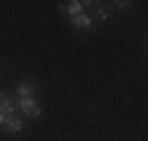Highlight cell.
Here are the masks:
<instances>
[{
  "instance_id": "obj_1",
  "label": "cell",
  "mask_w": 148,
  "mask_h": 141,
  "mask_svg": "<svg viewBox=\"0 0 148 141\" xmlns=\"http://www.w3.org/2000/svg\"><path fill=\"white\" fill-rule=\"evenodd\" d=\"M16 108H21L28 118H40V115H42V108L35 103V97H31V99H19V101H16Z\"/></svg>"
},
{
  "instance_id": "obj_2",
  "label": "cell",
  "mask_w": 148,
  "mask_h": 141,
  "mask_svg": "<svg viewBox=\"0 0 148 141\" xmlns=\"http://www.w3.org/2000/svg\"><path fill=\"white\" fill-rule=\"evenodd\" d=\"M0 113H5V115L16 113V99L10 92H0Z\"/></svg>"
},
{
  "instance_id": "obj_3",
  "label": "cell",
  "mask_w": 148,
  "mask_h": 141,
  "mask_svg": "<svg viewBox=\"0 0 148 141\" xmlns=\"http://www.w3.org/2000/svg\"><path fill=\"white\" fill-rule=\"evenodd\" d=\"M87 5H94V3H80V0H71V3L61 5V10H64V12H66V14L71 16V19H73V16H78V14H82Z\"/></svg>"
},
{
  "instance_id": "obj_4",
  "label": "cell",
  "mask_w": 148,
  "mask_h": 141,
  "mask_svg": "<svg viewBox=\"0 0 148 141\" xmlns=\"http://www.w3.org/2000/svg\"><path fill=\"white\" fill-rule=\"evenodd\" d=\"M71 24H73V28H75V31H87V28H92L94 19H92V14L82 12V14H78V16H73Z\"/></svg>"
},
{
  "instance_id": "obj_5",
  "label": "cell",
  "mask_w": 148,
  "mask_h": 141,
  "mask_svg": "<svg viewBox=\"0 0 148 141\" xmlns=\"http://www.w3.org/2000/svg\"><path fill=\"white\" fill-rule=\"evenodd\" d=\"M5 132H7V134H19V132H24V120L16 118V115H10L7 122H5Z\"/></svg>"
},
{
  "instance_id": "obj_6",
  "label": "cell",
  "mask_w": 148,
  "mask_h": 141,
  "mask_svg": "<svg viewBox=\"0 0 148 141\" xmlns=\"http://www.w3.org/2000/svg\"><path fill=\"white\" fill-rule=\"evenodd\" d=\"M16 97H19V99H31V97H35V85H33V82H21L19 87H16Z\"/></svg>"
},
{
  "instance_id": "obj_7",
  "label": "cell",
  "mask_w": 148,
  "mask_h": 141,
  "mask_svg": "<svg viewBox=\"0 0 148 141\" xmlns=\"http://www.w3.org/2000/svg\"><path fill=\"white\" fill-rule=\"evenodd\" d=\"M97 12H99V16H101V19H106V16H108V12H106V7H97Z\"/></svg>"
},
{
  "instance_id": "obj_8",
  "label": "cell",
  "mask_w": 148,
  "mask_h": 141,
  "mask_svg": "<svg viewBox=\"0 0 148 141\" xmlns=\"http://www.w3.org/2000/svg\"><path fill=\"white\" fill-rule=\"evenodd\" d=\"M120 10H125V7H129V5H132V3H127V0H120V3H115Z\"/></svg>"
},
{
  "instance_id": "obj_9",
  "label": "cell",
  "mask_w": 148,
  "mask_h": 141,
  "mask_svg": "<svg viewBox=\"0 0 148 141\" xmlns=\"http://www.w3.org/2000/svg\"><path fill=\"white\" fill-rule=\"evenodd\" d=\"M7 118H10V115H5V113H0V127H5V122H7Z\"/></svg>"
}]
</instances>
